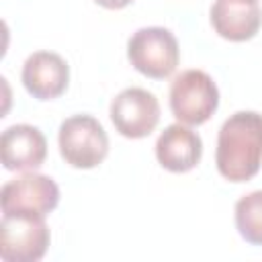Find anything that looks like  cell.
Returning <instances> with one entry per match:
<instances>
[{
	"label": "cell",
	"instance_id": "obj_1",
	"mask_svg": "<svg viewBox=\"0 0 262 262\" xmlns=\"http://www.w3.org/2000/svg\"><path fill=\"white\" fill-rule=\"evenodd\" d=\"M215 164L229 182L252 180L262 166V115L256 111L233 113L219 129Z\"/></svg>",
	"mask_w": 262,
	"mask_h": 262
},
{
	"label": "cell",
	"instance_id": "obj_2",
	"mask_svg": "<svg viewBox=\"0 0 262 262\" xmlns=\"http://www.w3.org/2000/svg\"><path fill=\"white\" fill-rule=\"evenodd\" d=\"M219 106V90L203 70H184L170 84L172 115L184 125L207 123Z\"/></svg>",
	"mask_w": 262,
	"mask_h": 262
},
{
	"label": "cell",
	"instance_id": "obj_3",
	"mask_svg": "<svg viewBox=\"0 0 262 262\" xmlns=\"http://www.w3.org/2000/svg\"><path fill=\"white\" fill-rule=\"evenodd\" d=\"M59 154L72 168L90 170L108 154V135L90 115H74L59 125Z\"/></svg>",
	"mask_w": 262,
	"mask_h": 262
},
{
	"label": "cell",
	"instance_id": "obj_4",
	"mask_svg": "<svg viewBox=\"0 0 262 262\" xmlns=\"http://www.w3.org/2000/svg\"><path fill=\"white\" fill-rule=\"evenodd\" d=\"M127 57L139 74L164 80L174 74L180 49L172 31L164 27H143L131 35L127 43Z\"/></svg>",
	"mask_w": 262,
	"mask_h": 262
},
{
	"label": "cell",
	"instance_id": "obj_5",
	"mask_svg": "<svg viewBox=\"0 0 262 262\" xmlns=\"http://www.w3.org/2000/svg\"><path fill=\"white\" fill-rule=\"evenodd\" d=\"M45 215L10 213L0 223V258L4 262H37L49 248Z\"/></svg>",
	"mask_w": 262,
	"mask_h": 262
},
{
	"label": "cell",
	"instance_id": "obj_6",
	"mask_svg": "<svg viewBox=\"0 0 262 262\" xmlns=\"http://www.w3.org/2000/svg\"><path fill=\"white\" fill-rule=\"evenodd\" d=\"M59 203V188L53 178L43 174H23L2 186L0 207L2 215L10 213H33L47 215Z\"/></svg>",
	"mask_w": 262,
	"mask_h": 262
},
{
	"label": "cell",
	"instance_id": "obj_7",
	"mask_svg": "<svg viewBox=\"0 0 262 262\" xmlns=\"http://www.w3.org/2000/svg\"><path fill=\"white\" fill-rule=\"evenodd\" d=\"M111 121L123 137H147L160 121V102L143 88H125L111 102Z\"/></svg>",
	"mask_w": 262,
	"mask_h": 262
},
{
	"label": "cell",
	"instance_id": "obj_8",
	"mask_svg": "<svg viewBox=\"0 0 262 262\" xmlns=\"http://www.w3.org/2000/svg\"><path fill=\"white\" fill-rule=\"evenodd\" d=\"M23 86L37 100H53L61 96L70 82L66 59L53 51H35L23 66Z\"/></svg>",
	"mask_w": 262,
	"mask_h": 262
},
{
	"label": "cell",
	"instance_id": "obj_9",
	"mask_svg": "<svg viewBox=\"0 0 262 262\" xmlns=\"http://www.w3.org/2000/svg\"><path fill=\"white\" fill-rule=\"evenodd\" d=\"M2 164L12 172L37 170L47 156V139L33 125H12L0 139Z\"/></svg>",
	"mask_w": 262,
	"mask_h": 262
},
{
	"label": "cell",
	"instance_id": "obj_10",
	"mask_svg": "<svg viewBox=\"0 0 262 262\" xmlns=\"http://www.w3.org/2000/svg\"><path fill=\"white\" fill-rule=\"evenodd\" d=\"M211 25L227 41H250L262 25L258 0H215L211 6Z\"/></svg>",
	"mask_w": 262,
	"mask_h": 262
},
{
	"label": "cell",
	"instance_id": "obj_11",
	"mask_svg": "<svg viewBox=\"0 0 262 262\" xmlns=\"http://www.w3.org/2000/svg\"><path fill=\"white\" fill-rule=\"evenodd\" d=\"M203 156V141L196 131L186 125H168L156 141V158L162 168L182 174L192 170Z\"/></svg>",
	"mask_w": 262,
	"mask_h": 262
},
{
	"label": "cell",
	"instance_id": "obj_12",
	"mask_svg": "<svg viewBox=\"0 0 262 262\" xmlns=\"http://www.w3.org/2000/svg\"><path fill=\"white\" fill-rule=\"evenodd\" d=\"M235 227L254 246H262V190H254L235 203Z\"/></svg>",
	"mask_w": 262,
	"mask_h": 262
},
{
	"label": "cell",
	"instance_id": "obj_13",
	"mask_svg": "<svg viewBox=\"0 0 262 262\" xmlns=\"http://www.w3.org/2000/svg\"><path fill=\"white\" fill-rule=\"evenodd\" d=\"M96 4L104 6V8H111V10H119V8H125L129 6L133 0H94Z\"/></svg>",
	"mask_w": 262,
	"mask_h": 262
}]
</instances>
